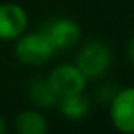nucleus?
Returning <instances> with one entry per match:
<instances>
[{"instance_id":"5","label":"nucleus","mask_w":134,"mask_h":134,"mask_svg":"<svg viewBox=\"0 0 134 134\" xmlns=\"http://www.w3.org/2000/svg\"><path fill=\"white\" fill-rule=\"evenodd\" d=\"M109 117L119 132L134 134V87L117 90L110 100Z\"/></svg>"},{"instance_id":"7","label":"nucleus","mask_w":134,"mask_h":134,"mask_svg":"<svg viewBox=\"0 0 134 134\" xmlns=\"http://www.w3.org/2000/svg\"><path fill=\"white\" fill-rule=\"evenodd\" d=\"M15 134H48L49 124L44 114L37 109H27L17 114L15 122Z\"/></svg>"},{"instance_id":"2","label":"nucleus","mask_w":134,"mask_h":134,"mask_svg":"<svg viewBox=\"0 0 134 134\" xmlns=\"http://www.w3.org/2000/svg\"><path fill=\"white\" fill-rule=\"evenodd\" d=\"M54 48L48 41L43 31L39 32H24L19 39H15V54L17 61L26 66H39L53 58Z\"/></svg>"},{"instance_id":"4","label":"nucleus","mask_w":134,"mask_h":134,"mask_svg":"<svg viewBox=\"0 0 134 134\" xmlns=\"http://www.w3.org/2000/svg\"><path fill=\"white\" fill-rule=\"evenodd\" d=\"M44 36L54 48V51H66L75 48L82 39V27L78 22L68 17H58L49 20L43 27Z\"/></svg>"},{"instance_id":"10","label":"nucleus","mask_w":134,"mask_h":134,"mask_svg":"<svg viewBox=\"0 0 134 134\" xmlns=\"http://www.w3.org/2000/svg\"><path fill=\"white\" fill-rule=\"evenodd\" d=\"M127 54H129V61H131V63H132V66H134V34H132V37H131V39H129Z\"/></svg>"},{"instance_id":"8","label":"nucleus","mask_w":134,"mask_h":134,"mask_svg":"<svg viewBox=\"0 0 134 134\" xmlns=\"http://www.w3.org/2000/svg\"><path fill=\"white\" fill-rule=\"evenodd\" d=\"M29 100L36 105L37 109H51L54 105H58L59 97L56 95V92L53 90L51 83L48 78H37L32 80L29 83Z\"/></svg>"},{"instance_id":"9","label":"nucleus","mask_w":134,"mask_h":134,"mask_svg":"<svg viewBox=\"0 0 134 134\" xmlns=\"http://www.w3.org/2000/svg\"><path fill=\"white\" fill-rule=\"evenodd\" d=\"M58 107L65 119H68V121H82V119L87 117V114L90 110V102L83 93H78V95H70V97L59 98Z\"/></svg>"},{"instance_id":"3","label":"nucleus","mask_w":134,"mask_h":134,"mask_svg":"<svg viewBox=\"0 0 134 134\" xmlns=\"http://www.w3.org/2000/svg\"><path fill=\"white\" fill-rule=\"evenodd\" d=\"M48 80L53 90L56 92V95L59 98H65L70 95L83 93L88 78L83 75V71L76 65L63 63V65L51 70V73L48 75Z\"/></svg>"},{"instance_id":"1","label":"nucleus","mask_w":134,"mask_h":134,"mask_svg":"<svg viewBox=\"0 0 134 134\" xmlns=\"http://www.w3.org/2000/svg\"><path fill=\"white\" fill-rule=\"evenodd\" d=\"M75 65L88 80L100 78L112 66V49L102 41H88L80 48Z\"/></svg>"},{"instance_id":"6","label":"nucleus","mask_w":134,"mask_h":134,"mask_svg":"<svg viewBox=\"0 0 134 134\" xmlns=\"http://www.w3.org/2000/svg\"><path fill=\"white\" fill-rule=\"evenodd\" d=\"M29 15L19 3L7 2L0 5V41H15L27 32Z\"/></svg>"},{"instance_id":"11","label":"nucleus","mask_w":134,"mask_h":134,"mask_svg":"<svg viewBox=\"0 0 134 134\" xmlns=\"http://www.w3.org/2000/svg\"><path fill=\"white\" fill-rule=\"evenodd\" d=\"M9 132V127H7V122L3 119V115L0 114V134H7Z\"/></svg>"}]
</instances>
